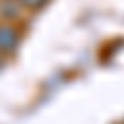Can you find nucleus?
I'll use <instances>...</instances> for the list:
<instances>
[{"label":"nucleus","instance_id":"nucleus-1","mask_svg":"<svg viewBox=\"0 0 124 124\" xmlns=\"http://www.w3.org/2000/svg\"><path fill=\"white\" fill-rule=\"evenodd\" d=\"M20 42V32L10 25V23H0V55L13 52Z\"/></svg>","mask_w":124,"mask_h":124},{"label":"nucleus","instance_id":"nucleus-2","mask_svg":"<svg viewBox=\"0 0 124 124\" xmlns=\"http://www.w3.org/2000/svg\"><path fill=\"white\" fill-rule=\"evenodd\" d=\"M45 3H47V0H17V5H20V8H30V10L42 8Z\"/></svg>","mask_w":124,"mask_h":124},{"label":"nucleus","instance_id":"nucleus-3","mask_svg":"<svg viewBox=\"0 0 124 124\" xmlns=\"http://www.w3.org/2000/svg\"><path fill=\"white\" fill-rule=\"evenodd\" d=\"M122 124H124V122H122Z\"/></svg>","mask_w":124,"mask_h":124}]
</instances>
